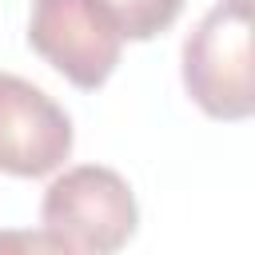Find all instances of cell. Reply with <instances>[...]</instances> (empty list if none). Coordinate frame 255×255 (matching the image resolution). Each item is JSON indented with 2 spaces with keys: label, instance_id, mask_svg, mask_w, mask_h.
I'll use <instances>...</instances> for the list:
<instances>
[{
  "label": "cell",
  "instance_id": "1",
  "mask_svg": "<svg viewBox=\"0 0 255 255\" xmlns=\"http://www.w3.org/2000/svg\"><path fill=\"white\" fill-rule=\"evenodd\" d=\"M40 223L48 247L112 255L135 235L139 207L120 171L100 163H80L48 183L40 199Z\"/></svg>",
  "mask_w": 255,
  "mask_h": 255
},
{
  "label": "cell",
  "instance_id": "2",
  "mask_svg": "<svg viewBox=\"0 0 255 255\" xmlns=\"http://www.w3.org/2000/svg\"><path fill=\"white\" fill-rule=\"evenodd\" d=\"M183 88L211 120H247L251 88V0H215L183 40Z\"/></svg>",
  "mask_w": 255,
  "mask_h": 255
},
{
  "label": "cell",
  "instance_id": "3",
  "mask_svg": "<svg viewBox=\"0 0 255 255\" xmlns=\"http://www.w3.org/2000/svg\"><path fill=\"white\" fill-rule=\"evenodd\" d=\"M28 44L64 80L96 92L116 72L124 36L100 0H32Z\"/></svg>",
  "mask_w": 255,
  "mask_h": 255
},
{
  "label": "cell",
  "instance_id": "4",
  "mask_svg": "<svg viewBox=\"0 0 255 255\" xmlns=\"http://www.w3.org/2000/svg\"><path fill=\"white\" fill-rule=\"evenodd\" d=\"M72 155L68 112L32 80L0 72V171L40 179Z\"/></svg>",
  "mask_w": 255,
  "mask_h": 255
},
{
  "label": "cell",
  "instance_id": "5",
  "mask_svg": "<svg viewBox=\"0 0 255 255\" xmlns=\"http://www.w3.org/2000/svg\"><path fill=\"white\" fill-rule=\"evenodd\" d=\"M100 4L124 40H151L167 32L183 12V0H100Z\"/></svg>",
  "mask_w": 255,
  "mask_h": 255
}]
</instances>
